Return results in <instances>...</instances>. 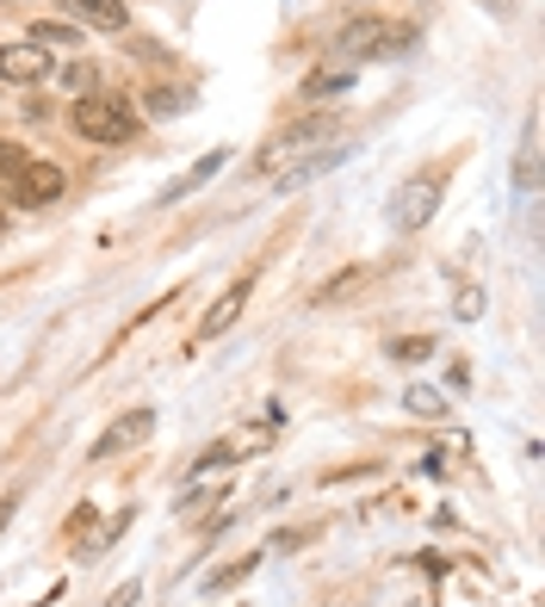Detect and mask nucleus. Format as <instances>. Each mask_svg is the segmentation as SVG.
Instances as JSON below:
<instances>
[{
    "mask_svg": "<svg viewBox=\"0 0 545 607\" xmlns=\"http://www.w3.org/2000/svg\"><path fill=\"white\" fill-rule=\"evenodd\" d=\"M130 601H137V583H125V589L112 595V601H106V607H130Z\"/></svg>",
    "mask_w": 545,
    "mask_h": 607,
    "instance_id": "22",
    "label": "nucleus"
},
{
    "mask_svg": "<svg viewBox=\"0 0 545 607\" xmlns=\"http://www.w3.org/2000/svg\"><path fill=\"white\" fill-rule=\"evenodd\" d=\"M69 187V174L56 161H19L13 168V199L19 205H56Z\"/></svg>",
    "mask_w": 545,
    "mask_h": 607,
    "instance_id": "6",
    "label": "nucleus"
},
{
    "mask_svg": "<svg viewBox=\"0 0 545 607\" xmlns=\"http://www.w3.org/2000/svg\"><path fill=\"white\" fill-rule=\"evenodd\" d=\"M428 354H434V342H428V335H409V342L390 347V359H403V366H421Z\"/></svg>",
    "mask_w": 545,
    "mask_h": 607,
    "instance_id": "19",
    "label": "nucleus"
},
{
    "mask_svg": "<svg viewBox=\"0 0 545 607\" xmlns=\"http://www.w3.org/2000/svg\"><path fill=\"white\" fill-rule=\"evenodd\" d=\"M69 118H75V130L87 143H130L137 137V112H130L125 100H112V94H81Z\"/></svg>",
    "mask_w": 545,
    "mask_h": 607,
    "instance_id": "2",
    "label": "nucleus"
},
{
    "mask_svg": "<svg viewBox=\"0 0 545 607\" xmlns=\"http://www.w3.org/2000/svg\"><path fill=\"white\" fill-rule=\"evenodd\" d=\"M328 137H335V118H297V125H285L280 137L261 149V168H266V174H280L292 156H311L316 143H328Z\"/></svg>",
    "mask_w": 545,
    "mask_h": 607,
    "instance_id": "3",
    "label": "nucleus"
},
{
    "mask_svg": "<svg viewBox=\"0 0 545 607\" xmlns=\"http://www.w3.org/2000/svg\"><path fill=\"white\" fill-rule=\"evenodd\" d=\"M403 404H409V416H421V421H434V416H447V404H440V390H428V385H421V390H409Z\"/></svg>",
    "mask_w": 545,
    "mask_h": 607,
    "instance_id": "17",
    "label": "nucleus"
},
{
    "mask_svg": "<svg viewBox=\"0 0 545 607\" xmlns=\"http://www.w3.org/2000/svg\"><path fill=\"white\" fill-rule=\"evenodd\" d=\"M25 44H38V50H44V56H50V50H63V56H69V50L81 44V25H69V19H38V25H32V38H25Z\"/></svg>",
    "mask_w": 545,
    "mask_h": 607,
    "instance_id": "12",
    "label": "nucleus"
},
{
    "mask_svg": "<svg viewBox=\"0 0 545 607\" xmlns=\"http://www.w3.org/2000/svg\"><path fill=\"white\" fill-rule=\"evenodd\" d=\"M347 87H354V69H323V75H311V81H304V94H311V100H328V94H347Z\"/></svg>",
    "mask_w": 545,
    "mask_h": 607,
    "instance_id": "14",
    "label": "nucleus"
},
{
    "mask_svg": "<svg viewBox=\"0 0 545 607\" xmlns=\"http://www.w3.org/2000/svg\"><path fill=\"white\" fill-rule=\"evenodd\" d=\"M459 316H483V297H478V285H465V292H459Z\"/></svg>",
    "mask_w": 545,
    "mask_h": 607,
    "instance_id": "21",
    "label": "nucleus"
},
{
    "mask_svg": "<svg viewBox=\"0 0 545 607\" xmlns=\"http://www.w3.org/2000/svg\"><path fill=\"white\" fill-rule=\"evenodd\" d=\"M416 44V32H409L403 19H378V13H366V19H347L342 32H335V56H342L347 69L354 63H397L403 50Z\"/></svg>",
    "mask_w": 545,
    "mask_h": 607,
    "instance_id": "1",
    "label": "nucleus"
},
{
    "mask_svg": "<svg viewBox=\"0 0 545 607\" xmlns=\"http://www.w3.org/2000/svg\"><path fill=\"white\" fill-rule=\"evenodd\" d=\"M514 187H521V192L539 187V118H527V130H521V161H514Z\"/></svg>",
    "mask_w": 545,
    "mask_h": 607,
    "instance_id": "13",
    "label": "nucleus"
},
{
    "mask_svg": "<svg viewBox=\"0 0 545 607\" xmlns=\"http://www.w3.org/2000/svg\"><path fill=\"white\" fill-rule=\"evenodd\" d=\"M347 156H354V149H347L342 137H328V143H316L311 156H297V161H285V168L273 174V180H280L285 192H297V187H311V180H323L328 168H342Z\"/></svg>",
    "mask_w": 545,
    "mask_h": 607,
    "instance_id": "5",
    "label": "nucleus"
},
{
    "mask_svg": "<svg viewBox=\"0 0 545 607\" xmlns=\"http://www.w3.org/2000/svg\"><path fill=\"white\" fill-rule=\"evenodd\" d=\"M156 435V409L149 404H137V409H125V416L112 421L106 435L94 440V459H112V452H130V447H143V440Z\"/></svg>",
    "mask_w": 545,
    "mask_h": 607,
    "instance_id": "7",
    "label": "nucleus"
},
{
    "mask_svg": "<svg viewBox=\"0 0 545 607\" xmlns=\"http://www.w3.org/2000/svg\"><path fill=\"white\" fill-rule=\"evenodd\" d=\"M230 459H235L230 447H211V452H205V459H199V478H205V471H218V465H230Z\"/></svg>",
    "mask_w": 545,
    "mask_h": 607,
    "instance_id": "20",
    "label": "nucleus"
},
{
    "mask_svg": "<svg viewBox=\"0 0 545 607\" xmlns=\"http://www.w3.org/2000/svg\"><path fill=\"white\" fill-rule=\"evenodd\" d=\"M94 75H99V69L94 63H87V56H75V63H63V75H56V81H63V87H69V94H94Z\"/></svg>",
    "mask_w": 545,
    "mask_h": 607,
    "instance_id": "15",
    "label": "nucleus"
},
{
    "mask_svg": "<svg viewBox=\"0 0 545 607\" xmlns=\"http://www.w3.org/2000/svg\"><path fill=\"white\" fill-rule=\"evenodd\" d=\"M254 558H261V552H254ZM254 558H242V564H230V571H218L211 583H205V595H223V589H235V583H242V576L254 571Z\"/></svg>",
    "mask_w": 545,
    "mask_h": 607,
    "instance_id": "18",
    "label": "nucleus"
},
{
    "mask_svg": "<svg viewBox=\"0 0 545 607\" xmlns=\"http://www.w3.org/2000/svg\"><path fill=\"white\" fill-rule=\"evenodd\" d=\"M440 192H447L440 174H416V180H403V187H397V205H390L397 230H421V223L440 211Z\"/></svg>",
    "mask_w": 545,
    "mask_h": 607,
    "instance_id": "4",
    "label": "nucleus"
},
{
    "mask_svg": "<svg viewBox=\"0 0 545 607\" xmlns=\"http://www.w3.org/2000/svg\"><path fill=\"white\" fill-rule=\"evenodd\" d=\"M249 297H254V280H235L230 292H223L218 304H211V311H205V323H199V342H218V335H230V328H235V316L249 311Z\"/></svg>",
    "mask_w": 545,
    "mask_h": 607,
    "instance_id": "10",
    "label": "nucleus"
},
{
    "mask_svg": "<svg viewBox=\"0 0 545 607\" xmlns=\"http://www.w3.org/2000/svg\"><path fill=\"white\" fill-rule=\"evenodd\" d=\"M69 25H87V32H125L130 25V7L125 0H63Z\"/></svg>",
    "mask_w": 545,
    "mask_h": 607,
    "instance_id": "9",
    "label": "nucleus"
},
{
    "mask_svg": "<svg viewBox=\"0 0 545 607\" xmlns=\"http://www.w3.org/2000/svg\"><path fill=\"white\" fill-rule=\"evenodd\" d=\"M192 94L187 87H149V112H161V118H174V112H187Z\"/></svg>",
    "mask_w": 545,
    "mask_h": 607,
    "instance_id": "16",
    "label": "nucleus"
},
{
    "mask_svg": "<svg viewBox=\"0 0 545 607\" xmlns=\"http://www.w3.org/2000/svg\"><path fill=\"white\" fill-rule=\"evenodd\" d=\"M223 161H230V149H211V156H205L199 168H187V174H180V180H174L168 192H161V205H180L187 192H199L205 180H211V174H223Z\"/></svg>",
    "mask_w": 545,
    "mask_h": 607,
    "instance_id": "11",
    "label": "nucleus"
},
{
    "mask_svg": "<svg viewBox=\"0 0 545 607\" xmlns=\"http://www.w3.org/2000/svg\"><path fill=\"white\" fill-rule=\"evenodd\" d=\"M13 509H19V502H13V496H7V502H0V533H7V527H13Z\"/></svg>",
    "mask_w": 545,
    "mask_h": 607,
    "instance_id": "23",
    "label": "nucleus"
},
{
    "mask_svg": "<svg viewBox=\"0 0 545 607\" xmlns=\"http://www.w3.org/2000/svg\"><path fill=\"white\" fill-rule=\"evenodd\" d=\"M50 75V56L38 44H0V81L7 87H38Z\"/></svg>",
    "mask_w": 545,
    "mask_h": 607,
    "instance_id": "8",
    "label": "nucleus"
}]
</instances>
